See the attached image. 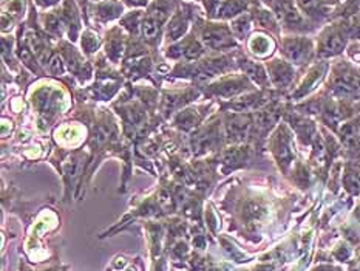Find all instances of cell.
I'll use <instances>...</instances> for the list:
<instances>
[{"instance_id": "obj_1", "label": "cell", "mask_w": 360, "mask_h": 271, "mask_svg": "<svg viewBox=\"0 0 360 271\" xmlns=\"http://www.w3.org/2000/svg\"><path fill=\"white\" fill-rule=\"evenodd\" d=\"M192 30L207 51L223 54L237 46V39L233 37L231 27L221 20H209L198 15L193 22Z\"/></svg>"}, {"instance_id": "obj_2", "label": "cell", "mask_w": 360, "mask_h": 271, "mask_svg": "<svg viewBox=\"0 0 360 271\" xmlns=\"http://www.w3.org/2000/svg\"><path fill=\"white\" fill-rule=\"evenodd\" d=\"M201 15L197 13V8L193 5L187 4V2H179L175 13L172 14V18L169 19L166 31H164V37L169 44H175L178 41H181L183 37L187 36V31H189L191 27H193L195 19Z\"/></svg>"}, {"instance_id": "obj_3", "label": "cell", "mask_w": 360, "mask_h": 271, "mask_svg": "<svg viewBox=\"0 0 360 271\" xmlns=\"http://www.w3.org/2000/svg\"><path fill=\"white\" fill-rule=\"evenodd\" d=\"M276 18L283 23L286 30L291 31H307L309 30L308 22L304 20L302 13L297 10L295 0H264Z\"/></svg>"}, {"instance_id": "obj_4", "label": "cell", "mask_w": 360, "mask_h": 271, "mask_svg": "<svg viewBox=\"0 0 360 271\" xmlns=\"http://www.w3.org/2000/svg\"><path fill=\"white\" fill-rule=\"evenodd\" d=\"M347 46V28L333 25L323 31L319 41V56L330 58L343 51Z\"/></svg>"}, {"instance_id": "obj_5", "label": "cell", "mask_w": 360, "mask_h": 271, "mask_svg": "<svg viewBox=\"0 0 360 271\" xmlns=\"http://www.w3.org/2000/svg\"><path fill=\"white\" fill-rule=\"evenodd\" d=\"M281 51L292 64L303 65L311 61L314 49H312V42L307 37H286L283 39Z\"/></svg>"}, {"instance_id": "obj_6", "label": "cell", "mask_w": 360, "mask_h": 271, "mask_svg": "<svg viewBox=\"0 0 360 271\" xmlns=\"http://www.w3.org/2000/svg\"><path fill=\"white\" fill-rule=\"evenodd\" d=\"M91 14L99 23H110L115 19H121L124 14V2L121 0H103L91 5Z\"/></svg>"}, {"instance_id": "obj_7", "label": "cell", "mask_w": 360, "mask_h": 271, "mask_svg": "<svg viewBox=\"0 0 360 271\" xmlns=\"http://www.w3.org/2000/svg\"><path fill=\"white\" fill-rule=\"evenodd\" d=\"M104 49H105L107 58L110 59L113 64H120L125 50H127V49H125L124 30L121 27H115V28L108 31V34L105 37Z\"/></svg>"}, {"instance_id": "obj_8", "label": "cell", "mask_w": 360, "mask_h": 271, "mask_svg": "<svg viewBox=\"0 0 360 271\" xmlns=\"http://www.w3.org/2000/svg\"><path fill=\"white\" fill-rule=\"evenodd\" d=\"M249 87V82L245 76H229L224 77V80L218 81L217 84L210 85V90L217 95H224V96H231L236 95V93L246 90Z\"/></svg>"}, {"instance_id": "obj_9", "label": "cell", "mask_w": 360, "mask_h": 271, "mask_svg": "<svg viewBox=\"0 0 360 271\" xmlns=\"http://www.w3.org/2000/svg\"><path fill=\"white\" fill-rule=\"evenodd\" d=\"M274 49H276V44L269 36L263 33H255L248 39V50L257 58H268Z\"/></svg>"}, {"instance_id": "obj_10", "label": "cell", "mask_w": 360, "mask_h": 271, "mask_svg": "<svg viewBox=\"0 0 360 271\" xmlns=\"http://www.w3.org/2000/svg\"><path fill=\"white\" fill-rule=\"evenodd\" d=\"M250 15H252V20L257 25L269 30L272 33H278V19L276 18V14L272 13V10L254 4L250 6Z\"/></svg>"}, {"instance_id": "obj_11", "label": "cell", "mask_w": 360, "mask_h": 271, "mask_svg": "<svg viewBox=\"0 0 360 271\" xmlns=\"http://www.w3.org/2000/svg\"><path fill=\"white\" fill-rule=\"evenodd\" d=\"M268 70H269L271 80L276 85H288L294 76L292 67L289 65L288 62L280 61V59L271 61L268 64Z\"/></svg>"}, {"instance_id": "obj_12", "label": "cell", "mask_w": 360, "mask_h": 271, "mask_svg": "<svg viewBox=\"0 0 360 271\" xmlns=\"http://www.w3.org/2000/svg\"><path fill=\"white\" fill-rule=\"evenodd\" d=\"M300 11L311 19H322L328 14V0H295Z\"/></svg>"}, {"instance_id": "obj_13", "label": "cell", "mask_w": 360, "mask_h": 271, "mask_svg": "<svg viewBox=\"0 0 360 271\" xmlns=\"http://www.w3.org/2000/svg\"><path fill=\"white\" fill-rule=\"evenodd\" d=\"M237 65L250 77V80H254L255 82L263 85V84H266V81H268V76H266L263 67L260 64H257V62L250 61L245 56H240L237 59Z\"/></svg>"}, {"instance_id": "obj_14", "label": "cell", "mask_w": 360, "mask_h": 271, "mask_svg": "<svg viewBox=\"0 0 360 271\" xmlns=\"http://www.w3.org/2000/svg\"><path fill=\"white\" fill-rule=\"evenodd\" d=\"M250 25H252V15L250 13H243L240 15H237L236 19H232L229 27L233 37L237 39V41H243V39H246Z\"/></svg>"}, {"instance_id": "obj_15", "label": "cell", "mask_w": 360, "mask_h": 271, "mask_svg": "<svg viewBox=\"0 0 360 271\" xmlns=\"http://www.w3.org/2000/svg\"><path fill=\"white\" fill-rule=\"evenodd\" d=\"M81 45H82L84 54H87V56H91V54H95L99 50L101 41H99V37L96 36L95 31L85 30L84 33H82V36H81Z\"/></svg>"}, {"instance_id": "obj_16", "label": "cell", "mask_w": 360, "mask_h": 271, "mask_svg": "<svg viewBox=\"0 0 360 271\" xmlns=\"http://www.w3.org/2000/svg\"><path fill=\"white\" fill-rule=\"evenodd\" d=\"M59 2L60 0H36V4L42 8H51L54 5H58Z\"/></svg>"}, {"instance_id": "obj_17", "label": "cell", "mask_w": 360, "mask_h": 271, "mask_svg": "<svg viewBox=\"0 0 360 271\" xmlns=\"http://www.w3.org/2000/svg\"><path fill=\"white\" fill-rule=\"evenodd\" d=\"M189 2H198V0H189Z\"/></svg>"}]
</instances>
